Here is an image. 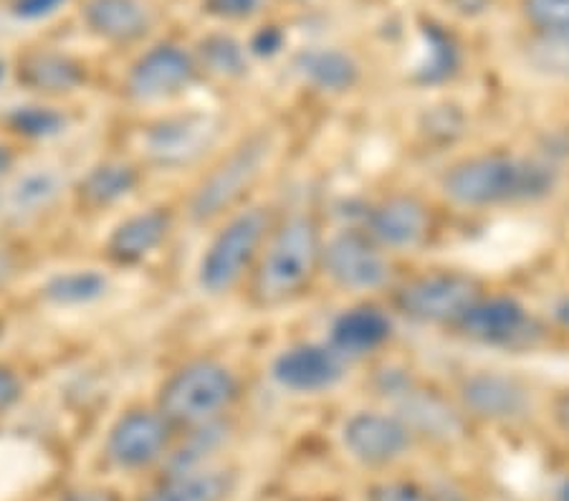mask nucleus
Instances as JSON below:
<instances>
[{
    "mask_svg": "<svg viewBox=\"0 0 569 501\" xmlns=\"http://www.w3.org/2000/svg\"><path fill=\"white\" fill-rule=\"evenodd\" d=\"M319 223L307 213H293L271 228L253 269V297L261 307H279L301 294L321 269Z\"/></svg>",
    "mask_w": 569,
    "mask_h": 501,
    "instance_id": "nucleus-1",
    "label": "nucleus"
},
{
    "mask_svg": "<svg viewBox=\"0 0 569 501\" xmlns=\"http://www.w3.org/2000/svg\"><path fill=\"white\" fill-rule=\"evenodd\" d=\"M552 172L535 160L513 154H481L453 166L446 172L443 190L458 206L486 208L519 203L549 193Z\"/></svg>",
    "mask_w": 569,
    "mask_h": 501,
    "instance_id": "nucleus-2",
    "label": "nucleus"
},
{
    "mask_svg": "<svg viewBox=\"0 0 569 501\" xmlns=\"http://www.w3.org/2000/svg\"><path fill=\"white\" fill-rule=\"evenodd\" d=\"M241 385L236 372L218 360H192L162 382L158 410L172 428L216 425L238 400Z\"/></svg>",
    "mask_w": 569,
    "mask_h": 501,
    "instance_id": "nucleus-3",
    "label": "nucleus"
},
{
    "mask_svg": "<svg viewBox=\"0 0 569 501\" xmlns=\"http://www.w3.org/2000/svg\"><path fill=\"white\" fill-rule=\"evenodd\" d=\"M273 228L269 208H246L220 226L198 263V284L210 297L233 291L246 273H253Z\"/></svg>",
    "mask_w": 569,
    "mask_h": 501,
    "instance_id": "nucleus-4",
    "label": "nucleus"
},
{
    "mask_svg": "<svg viewBox=\"0 0 569 501\" xmlns=\"http://www.w3.org/2000/svg\"><path fill=\"white\" fill-rule=\"evenodd\" d=\"M273 154V140L266 132L243 137L218 166L200 180L190 198L188 213L196 223H210L233 213L249 190L259 182Z\"/></svg>",
    "mask_w": 569,
    "mask_h": 501,
    "instance_id": "nucleus-5",
    "label": "nucleus"
},
{
    "mask_svg": "<svg viewBox=\"0 0 569 501\" xmlns=\"http://www.w3.org/2000/svg\"><path fill=\"white\" fill-rule=\"evenodd\" d=\"M220 132H223V124L218 117L206 112L162 117L144 130L142 152L154 168H190L216 148Z\"/></svg>",
    "mask_w": 569,
    "mask_h": 501,
    "instance_id": "nucleus-6",
    "label": "nucleus"
},
{
    "mask_svg": "<svg viewBox=\"0 0 569 501\" xmlns=\"http://www.w3.org/2000/svg\"><path fill=\"white\" fill-rule=\"evenodd\" d=\"M481 299V287L473 277L453 271L426 273L412 279L395 297L402 314L420 324H453L471 312Z\"/></svg>",
    "mask_w": 569,
    "mask_h": 501,
    "instance_id": "nucleus-7",
    "label": "nucleus"
},
{
    "mask_svg": "<svg viewBox=\"0 0 569 501\" xmlns=\"http://www.w3.org/2000/svg\"><path fill=\"white\" fill-rule=\"evenodd\" d=\"M321 269L347 291H375L388 284L390 263L382 246L362 231H345L325 243Z\"/></svg>",
    "mask_w": 569,
    "mask_h": 501,
    "instance_id": "nucleus-8",
    "label": "nucleus"
},
{
    "mask_svg": "<svg viewBox=\"0 0 569 501\" xmlns=\"http://www.w3.org/2000/svg\"><path fill=\"white\" fill-rule=\"evenodd\" d=\"M172 423L158 408H137L124 413L107 435V459L117 469L137 471L152 467L170 449Z\"/></svg>",
    "mask_w": 569,
    "mask_h": 501,
    "instance_id": "nucleus-9",
    "label": "nucleus"
},
{
    "mask_svg": "<svg viewBox=\"0 0 569 501\" xmlns=\"http://www.w3.org/2000/svg\"><path fill=\"white\" fill-rule=\"evenodd\" d=\"M196 79V61L180 46H154L134 61L127 77V91L142 104L168 102L180 97Z\"/></svg>",
    "mask_w": 569,
    "mask_h": 501,
    "instance_id": "nucleus-10",
    "label": "nucleus"
},
{
    "mask_svg": "<svg viewBox=\"0 0 569 501\" xmlns=\"http://www.w3.org/2000/svg\"><path fill=\"white\" fill-rule=\"evenodd\" d=\"M271 375L291 393H325L345 378V358L332 344H293L273 360Z\"/></svg>",
    "mask_w": 569,
    "mask_h": 501,
    "instance_id": "nucleus-11",
    "label": "nucleus"
},
{
    "mask_svg": "<svg viewBox=\"0 0 569 501\" xmlns=\"http://www.w3.org/2000/svg\"><path fill=\"white\" fill-rule=\"evenodd\" d=\"M345 445L367 467H385L400 459L410 445V428L398 415L357 413L345 423Z\"/></svg>",
    "mask_w": 569,
    "mask_h": 501,
    "instance_id": "nucleus-12",
    "label": "nucleus"
},
{
    "mask_svg": "<svg viewBox=\"0 0 569 501\" xmlns=\"http://www.w3.org/2000/svg\"><path fill=\"white\" fill-rule=\"evenodd\" d=\"M365 233L382 249H416L428 233V211L418 198L390 196L367 211Z\"/></svg>",
    "mask_w": 569,
    "mask_h": 501,
    "instance_id": "nucleus-13",
    "label": "nucleus"
},
{
    "mask_svg": "<svg viewBox=\"0 0 569 501\" xmlns=\"http://www.w3.org/2000/svg\"><path fill=\"white\" fill-rule=\"evenodd\" d=\"M172 231V218L164 208H150L127 216L114 226L107 239V257L119 267H134L158 253L160 246L168 241Z\"/></svg>",
    "mask_w": 569,
    "mask_h": 501,
    "instance_id": "nucleus-14",
    "label": "nucleus"
},
{
    "mask_svg": "<svg viewBox=\"0 0 569 501\" xmlns=\"http://www.w3.org/2000/svg\"><path fill=\"white\" fill-rule=\"evenodd\" d=\"M458 330L483 344H517L529 337V314L519 302L507 297L479 299L461 322Z\"/></svg>",
    "mask_w": 569,
    "mask_h": 501,
    "instance_id": "nucleus-15",
    "label": "nucleus"
},
{
    "mask_svg": "<svg viewBox=\"0 0 569 501\" xmlns=\"http://www.w3.org/2000/svg\"><path fill=\"white\" fill-rule=\"evenodd\" d=\"M392 322L382 309L372 304L352 307L339 314L332 324V348L342 358H362L380 350L390 340Z\"/></svg>",
    "mask_w": 569,
    "mask_h": 501,
    "instance_id": "nucleus-16",
    "label": "nucleus"
},
{
    "mask_svg": "<svg viewBox=\"0 0 569 501\" xmlns=\"http://www.w3.org/2000/svg\"><path fill=\"white\" fill-rule=\"evenodd\" d=\"M84 21L91 33L114 43H132L150 31V11L142 0H89Z\"/></svg>",
    "mask_w": 569,
    "mask_h": 501,
    "instance_id": "nucleus-17",
    "label": "nucleus"
},
{
    "mask_svg": "<svg viewBox=\"0 0 569 501\" xmlns=\"http://www.w3.org/2000/svg\"><path fill=\"white\" fill-rule=\"evenodd\" d=\"M233 477L218 469H180L152 487L142 501H228Z\"/></svg>",
    "mask_w": 569,
    "mask_h": 501,
    "instance_id": "nucleus-18",
    "label": "nucleus"
},
{
    "mask_svg": "<svg viewBox=\"0 0 569 501\" xmlns=\"http://www.w3.org/2000/svg\"><path fill=\"white\" fill-rule=\"evenodd\" d=\"M137 186H140V172L134 166L124 160H104L99 166L89 168V172L81 178L77 196L87 208H102L122 203L124 198H130Z\"/></svg>",
    "mask_w": 569,
    "mask_h": 501,
    "instance_id": "nucleus-19",
    "label": "nucleus"
},
{
    "mask_svg": "<svg viewBox=\"0 0 569 501\" xmlns=\"http://www.w3.org/2000/svg\"><path fill=\"white\" fill-rule=\"evenodd\" d=\"M21 81L46 97L71 94L84 81L77 61L59 51H33L21 61Z\"/></svg>",
    "mask_w": 569,
    "mask_h": 501,
    "instance_id": "nucleus-20",
    "label": "nucleus"
},
{
    "mask_svg": "<svg viewBox=\"0 0 569 501\" xmlns=\"http://www.w3.org/2000/svg\"><path fill=\"white\" fill-rule=\"evenodd\" d=\"M466 405L486 418H513L527 408V390L517 380L501 375H476L463 385Z\"/></svg>",
    "mask_w": 569,
    "mask_h": 501,
    "instance_id": "nucleus-21",
    "label": "nucleus"
},
{
    "mask_svg": "<svg viewBox=\"0 0 569 501\" xmlns=\"http://www.w3.org/2000/svg\"><path fill=\"white\" fill-rule=\"evenodd\" d=\"M109 294V277L99 269H69L43 284V299L53 307L77 309L97 304Z\"/></svg>",
    "mask_w": 569,
    "mask_h": 501,
    "instance_id": "nucleus-22",
    "label": "nucleus"
},
{
    "mask_svg": "<svg viewBox=\"0 0 569 501\" xmlns=\"http://www.w3.org/2000/svg\"><path fill=\"white\" fill-rule=\"evenodd\" d=\"M63 193V178L59 170L39 168L26 172V176L13 182L11 193H8V211L18 218H31L57 203Z\"/></svg>",
    "mask_w": 569,
    "mask_h": 501,
    "instance_id": "nucleus-23",
    "label": "nucleus"
},
{
    "mask_svg": "<svg viewBox=\"0 0 569 501\" xmlns=\"http://www.w3.org/2000/svg\"><path fill=\"white\" fill-rule=\"evenodd\" d=\"M297 71L321 91H347L360 77L357 63L337 49H309L299 53Z\"/></svg>",
    "mask_w": 569,
    "mask_h": 501,
    "instance_id": "nucleus-24",
    "label": "nucleus"
},
{
    "mask_svg": "<svg viewBox=\"0 0 569 501\" xmlns=\"http://www.w3.org/2000/svg\"><path fill=\"white\" fill-rule=\"evenodd\" d=\"M200 63L213 77L238 79L246 74V49L233 36L216 33L200 43Z\"/></svg>",
    "mask_w": 569,
    "mask_h": 501,
    "instance_id": "nucleus-25",
    "label": "nucleus"
},
{
    "mask_svg": "<svg viewBox=\"0 0 569 501\" xmlns=\"http://www.w3.org/2000/svg\"><path fill=\"white\" fill-rule=\"evenodd\" d=\"M529 61L549 77L569 79V29L537 31L529 43Z\"/></svg>",
    "mask_w": 569,
    "mask_h": 501,
    "instance_id": "nucleus-26",
    "label": "nucleus"
},
{
    "mask_svg": "<svg viewBox=\"0 0 569 501\" xmlns=\"http://www.w3.org/2000/svg\"><path fill=\"white\" fill-rule=\"evenodd\" d=\"M8 124H11L18 134L31 137V140H49V137H57L63 132L67 117L53 107L29 104L16 107L13 112L8 114Z\"/></svg>",
    "mask_w": 569,
    "mask_h": 501,
    "instance_id": "nucleus-27",
    "label": "nucleus"
},
{
    "mask_svg": "<svg viewBox=\"0 0 569 501\" xmlns=\"http://www.w3.org/2000/svg\"><path fill=\"white\" fill-rule=\"evenodd\" d=\"M525 13L537 31L569 29V0H525Z\"/></svg>",
    "mask_w": 569,
    "mask_h": 501,
    "instance_id": "nucleus-28",
    "label": "nucleus"
},
{
    "mask_svg": "<svg viewBox=\"0 0 569 501\" xmlns=\"http://www.w3.org/2000/svg\"><path fill=\"white\" fill-rule=\"evenodd\" d=\"M428 57H430V61L423 67V74H426V79H438V77H446L448 71H451L456 51H453L451 41H448L443 33L428 31Z\"/></svg>",
    "mask_w": 569,
    "mask_h": 501,
    "instance_id": "nucleus-29",
    "label": "nucleus"
},
{
    "mask_svg": "<svg viewBox=\"0 0 569 501\" xmlns=\"http://www.w3.org/2000/svg\"><path fill=\"white\" fill-rule=\"evenodd\" d=\"M261 0H206V11L226 21H241L259 11Z\"/></svg>",
    "mask_w": 569,
    "mask_h": 501,
    "instance_id": "nucleus-30",
    "label": "nucleus"
},
{
    "mask_svg": "<svg viewBox=\"0 0 569 501\" xmlns=\"http://www.w3.org/2000/svg\"><path fill=\"white\" fill-rule=\"evenodd\" d=\"M67 0H16L13 13L23 21H39L51 13H57Z\"/></svg>",
    "mask_w": 569,
    "mask_h": 501,
    "instance_id": "nucleus-31",
    "label": "nucleus"
},
{
    "mask_svg": "<svg viewBox=\"0 0 569 501\" xmlns=\"http://www.w3.org/2000/svg\"><path fill=\"white\" fill-rule=\"evenodd\" d=\"M370 501H430L428 494L408 484H388L372 491Z\"/></svg>",
    "mask_w": 569,
    "mask_h": 501,
    "instance_id": "nucleus-32",
    "label": "nucleus"
},
{
    "mask_svg": "<svg viewBox=\"0 0 569 501\" xmlns=\"http://www.w3.org/2000/svg\"><path fill=\"white\" fill-rule=\"evenodd\" d=\"M281 43H283V33L279 29H273V26H269V29H261L253 36L251 51L256 57H273V53H279Z\"/></svg>",
    "mask_w": 569,
    "mask_h": 501,
    "instance_id": "nucleus-33",
    "label": "nucleus"
},
{
    "mask_svg": "<svg viewBox=\"0 0 569 501\" xmlns=\"http://www.w3.org/2000/svg\"><path fill=\"white\" fill-rule=\"evenodd\" d=\"M21 380H18L16 372L0 364V410L11 408L21 398Z\"/></svg>",
    "mask_w": 569,
    "mask_h": 501,
    "instance_id": "nucleus-34",
    "label": "nucleus"
},
{
    "mask_svg": "<svg viewBox=\"0 0 569 501\" xmlns=\"http://www.w3.org/2000/svg\"><path fill=\"white\" fill-rule=\"evenodd\" d=\"M63 501H119L112 491L104 489H89V491H77V494L67 497Z\"/></svg>",
    "mask_w": 569,
    "mask_h": 501,
    "instance_id": "nucleus-35",
    "label": "nucleus"
},
{
    "mask_svg": "<svg viewBox=\"0 0 569 501\" xmlns=\"http://www.w3.org/2000/svg\"><path fill=\"white\" fill-rule=\"evenodd\" d=\"M13 269H16V261L8 251L0 249V287L8 284V279L13 277Z\"/></svg>",
    "mask_w": 569,
    "mask_h": 501,
    "instance_id": "nucleus-36",
    "label": "nucleus"
},
{
    "mask_svg": "<svg viewBox=\"0 0 569 501\" xmlns=\"http://www.w3.org/2000/svg\"><path fill=\"white\" fill-rule=\"evenodd\" d=\"M559 421H562L565 431L569 433V393L562 398V403H559Z\"/></svg>",
    "mask_w": 569,
    "mask_h": 501,
    "instance_id": "nucleus-37",
    "label": "nucleus"
},
{
    "mask_svg": "<svg viewBox=\"0 0 569 501\" xmlns=\"http://www.w3.org/2000/svg\"><path fill=\"white\" fill-rule=\"evenodd\" d=\"M8 166H11V154H8L3 148H0V172L8 170Z\"/></svg>",
    "mask_w": 569,
    "mask_h": 501,
    "instance_id": "nucleus-38",
    "label": "nucleus"
},
{
    "mask_svg": "<svg viewBox=\"0 0 569 501\" xmlns=\"http://www.w3.org/2000/svg\"><path fill=\"white\" fill-rule=\"evenodd\" d=\"M3 79H6V63L0 61V81H3Z\"/></svg>",
    "mask_w": 569,
    "mask_h": 501,
    "instance_id": "nucleus-39",
    "label": "nucleus"
}]
</instances>
